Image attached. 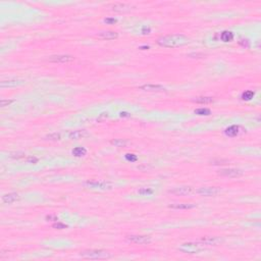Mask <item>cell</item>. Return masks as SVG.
Wrapping results in <instances>:
<instances>
[{"label": "cell", "instance_id": "8992f818", "mask_svg": "<svg viewBox=\"0 0 261 261\" xmlns=\"http://www.w3.org/2000/svg\"><path fill=\"white\" fill-rule=\"evenodd\" d=\"M220 192V189L217 187H202V188L198 189L196 191L197 194L201 195V196H206V197H211L215 196Z\"/></svg>", "mask_w": 261, "mask_h": 261}, {"label": "cell", "instance_id": "83f0119b", "mask_svg": "<svg viewBox=\"0 0 261 261\" xmlns=\"http://www.w3.org/2000/svg\"><path fill=\"white\" fill-rule=\"evenodd\" d=\"M124 157H126V159L128 161H130V162H136V161L138 160V157H137V155H135V154L128 153V154H126Z\"/></svg>", "mask_w": 261, "mask_h": 261}, {"label": "cell", "instance_id": "836d02e7", "mask_svg": "<svg viewBox=\"0 0 261 261\" xmlns=\"http://www.w3.org/2000/svg\"><path fill=\"white\" fill-rule=\"evenodd\" d=\"M13 102V100H5V99H2L0 104H1V107H5V106L10 105Z\"/></svg>", "mask_w": 261, "mask_h": 261}, {"label": "cell", "instance_id": "7a4b0ae2", "mask_svg": "<svg viewBox=\"0 0 261 261\" xmlns=\"http://www.w3.org/2000/svg\"><path fill=\"white\" fill-rule=\"evenodd\" d=\"M80 256L85 259L97 260V259H108L111 257V254L109 252L105 251V250L91 249V250H85V251L81 252Z\"/></svg>", "mask_w": 261, "mask_h": 261}, {"label": "cell", "instance_id": "4dcf8cb0", "mask_svg": "<svg viewBox=\"0 0 261 261\" xmlns=\"http://www.w3.org/2000/svg\"><path fill=\"white\" fill-rule=\"evenodd\" d=\"M104 23H106L107 25H114L117 23V20L114 17H107L104 20Z\"/></svg>", "mask_w": 261, "mask_h": 261}, {"label": "cell", "instance_id": "74e56055", "mask_svg": "<svg viewBox=\"0 0 261 261\" xmlns=\"http://www.w3.org/2000/svg\"><path fill=\"white\" fill-rule=\"evenodd\" d=\"M189 56H200V57H203L204 54H202V53H191Z\"/></svg>", "mask_w": 261, "mask_h": 261}, {"label": "cell", "instance_id": "9c48e42d", "mask_svg": "<svg viewBox=\"0 0 261 261\" xmlns=\"http://www.w3.org/2000/svg\"><path fill=\"white\" fill-rule=\"evenodd\" d=\"M199 242L206 246H217L223 243V239L220 237H203L200 239Z\"/></svg>", "mask_w": 261, "mask_h": 261}, {"label": "cell", "instance_id": "6da1fadb", "mask_svg": "<svg viewBox=\"0 0 261 261\" xmlns=\"http://www.w3.org/2000/svg\"><path fill=\"white\" fill-rule=\"evenodd\" d=\"M189 43V38L183 34H171L158 38L157 44L164 48H176Z\"/></svg>", "mask_w": 261, "mask_h": 261}, {"label": "cell", "instance_id": "7c38bea8", "mask_svg": "<svg viewBox=\"0 0 261 261\" xmlns=\"http://www.w3.org/2000/svg\"><path fill=\"white\" fill-rule=\"evenodd\" d=\"M243 131L244 130L240 126L233 124V126H231V127L226 128V130H225V134H226V136H227V137L234 138V137H237V136L240 135Z\"/></svg>", "mask_w": 261, "mask_h": 261}, {"label": "cell", "instance_id": "d4e9b609", "mask_svg": "<svg viewBox=\"0 0 261 261\" xmlns=\"http://www.w3.org/2000/svg\"><path fill=\"white\" fill-rule=\"evenodd\" d=\"M154 191L151 188H142L138 191V193L142 196H149V195H152Z\"/></svg>", "mask_w": 261, "mask_h": 261}, {"label": "cell", "instance_id": "5bb4252c", "mask_svg": "<svg viewBox=\"0 0 261 261\" xmlns=\"http://www.w3.org/2000/svg\"><path fill=\"white\" fill-rule=\"evenodd\" d=\"M89 136V133L86 130H77V131H72L68 134V138L71 140H80L83 138H86Z\"/></svg>", "mask_w": 261, "mask_h": 261}, {"label": "cell", "instance_id": "4316f807", "mask_svg": "<svg viewBox=\"0 0 261 261\" xmlns=\"http://www.w3.org/2000/svg\"><path fill=\"white\" fill-rule=\"evenodd\" d=\"M52 227L55 230H64V229H67L68 226L62 222H59V221H55V223H53Z\"/></svg>", "mask_w": 261, "mask_h": 261}, {"label": "cell", "instance_id": "cb8c5ba5", "mask_svg": "<svg viewBox=\"0 0 261 261\" xmlns=\"http://www.w3.org/2000/svg\"><path fill=\"white\" fill-rule=\"evenodd\" d=\"M127 141L126 140H123V139H114L111 141V144L114 145L115 147H124L127 145Z\"/></svg>", "mask_w": 261, "mask_h": 261}, {"label": "cell", "instance_id": "2e32d148", "mask_svg": "<svg viewBox=\"0 0 261 261\" xmlns=\"http://www.w3.org/2000/svg\"><path fill=\"white\" fill-rule=\"evenodd\" d=\"M18 200H20V196H18L17 193H9L2 196V202L5 204H12Z\"/></svg>", "mask_w": 261, "mask_h": 261}, {"label": "cell", "instance_id": "3957f363", "mask_svg": "<svg viewBox=\"0 0 261 261\" xmlns=\"http://www.w3.org/2000/svg\"><path fill=\"white\" fill-rule=\"evenodd\" d=\"M179 251L185 254H197L202 251H204L205 245L200 242H188V243H183L179 246Z\"/></svg>", "mask_w": 261, "mask_h": 261}, {"label": "cell", "instance_id": "8d00e7d4", "mask_svg": "<svg viewBox=\"0 0 261 261\" xmlns=\"http://www.w3.org/2000/svg\"><path fill=\"white\" fill-rule=\"evenodd\" d=\"M131 114L128 112H120V117H130Z\"/></svg>", "mask_w": 261, "mask_h": 261}, {"label": "cell", "instance_id": "e0dca14e", "mask_svg": "<svg viewBox=\"0 0 261 261\" xmlns=\"http://www.w3.org/2000/svg\"><path fill=\"white\" fill-rule=\"evenodd\" d=\"M168 207L171 209H178V210H188V209H193L196 207V204H194V203H175V204H170Z\"/></svg>", "mask_w": 261, "mask_h": 261}, {"label": "cell", "instance_id": "e575fe53", "mask_svg": "<svg viewBox=\"0 0 261 261\" xmlns=\"http://www.w3.org/2000/svg\"><path fill=\"white\" fill-rule=\"evenodd\" d=\"M38 158L37 157H35V156H29L28 158H27V162L28 163H37L38 162Z\"/></svg>", "mask_w": 261, "mask_h": 261}, {"label": "cell", "instance_id": "30bf717a", "mask_svg": "<svg viewBox=\"0 0 261 261\" xmlns=\"http://www.w3.org/2000/svg\"><path fill=\"white\" fill-rule=\"evenodd\" d=\"M194 192V190L192 187L189 186H184V187H178V188H175L172 190L168 191L170 194H174L176 195V196H186V195H190Z\"/></svg>", "mask_w": 261, "mask_h": 261}, {"label": "cell", "instance_id": "4fadbf2b", "mask_svg": "<svg viewBox=\"0 0 261 261\" xmlns=\"http://www.w3.org/2000/svg\"><path fill=\"white\" fill-rule=\"evenodd\" d=\"M96 36L102 40H114L117 39L119 34L114 31H102V32H99Z\"/></svg>", "mask_w": 261, "mask_h": 261}, {"label": "cell", "instance_id": "f1b7e54d", "mask_svg": "<svg viewBox=\"0 0 261 261\" xmlns=\"http://www.w3.org/2000/svg\"><path fill=\"white\" fill-rule=\"evenodd\" d=\"M229 162V160L226 159H214L211 161V164H214V165H223V164H226Z\"/></svg>", "mask_w": 261, "mask_h": 261}, {"label": "cell", "instance_id": "ffe728a7", "mask_svg": "<svg viewBox=\"0 0 261 261\" xmlns=\"http://www.w3.org/2000/svg\"><path fill=\"white\" fill-rule=\"evenodd\" d=\"M72 155H75L76 157H82V156H85L87 154V150L86 148H84V147H77L72 151Z\"/></svg>", "mask_w": 261, "mask_h": 261}, {"label": "cell", "instance_id": "1f68e13d", "mask_svg": "<svg viewBox=\"0 0 261 261\" xmlns=\"http://www.w3.org/2000/svg\"><path fill=\"white\" fill-rule=\"evenodd\" d=\"M240 45L241 46H243V47H245V48H249V46H250V42L248 41L247 39H241L240 40Z\"/></svg>", "mask_w": 261, "mask_h": 261}, {"label": "cell", "instance_id": "52a82bcc", "mask_svg": "<svg viewBox=\"0 0 261 261\" xmlns=\"http://www.w3.org/2000/svg\"><path fill=\"white\" fill-rule=\"evenodd\" d=\"M219 175L221 176H226V178H240V176L243 175V171L241 170H238V168H226V170H221L218 172Z\"/></svg>", "mask_w": 261, "mask_h": 261}, {"label": "cell", "instance_id": "603a6c76", "mask_svg": "<svg viewBox=\"0 0 261 261\" xmlns=\"http://www.w3.org/2000/svg\"><path fill=\"white\" fill-rule=\"evenodd\" d=\"M194 101L196 102V103H200V104H208V103H211L213 102V99L211 97H197L194 99Z\"/></svg>", "mask_w": 261, "mask_h": 261}, {"label": "cell", "instance_id": "ba28073f", "mask_svg": "<svg viewBox=\"0 0 261 261\" xmlns=\"http://www.w3.org/2000/svg\"><path fill=\"white\" fill-rule=\"evenodd\" d=\"M75 59V57L68 54H59V55H52L49 57V61L53 63H68Z\"/></svg>", "mask_w": 261, "mask_h": 261}, {"label": "cell", "instance_id": "484cf974", "mask_svg": "<svg viewBox=\"0 0 261 261\" xmlns=\"http://www.w3.org/2000/svg\"><path fill=\"white\" fill-rule=\"evenodd\" d=\"M60 138L61 136L59 133H53L46 136V140H49V141H58V140H60Z\"/></svg>", "mask_w": 261, "mask_h": 261}, {"label": "cell", "instance_id": "ac0fdd59", "mask_svg": "<svg viewBox=\"0 0 261 261\" xmlns=\"http://www.w3.org/2000/svg\"><path fill=\"white\" fill-rule=\"evenodd\" d=\"M112 10L113 12H130L132 9V6L126 4V3H115L114 5H112Z\"/></svg>", "mask_w": 261, "mask_h": 261}, {"label": "cell", "instance_id": "f546056e", "mask_svg": "<svg viewBox=\"0 0 261 261\" xmlns=\"http://www.w3.org/2000/svg\"><path fill=\"white\" fill-rule=\"evenodd\" d=\"M25 155H26V154L23 153V152H16V153H12V154H10V157L14 158V159H20V158L25 157Z\"/></svg>", "mask_w": 261, "mask_h": 261}, {"label": "cell", "instance_id": "d590c367", "mask_svg": "<svg viewBox=\"0 0 261 261\" xmlns=\"http://www.w3.org/2000/svg\"><path fill=\"white\" fill-rule=\"evenodd\" d=\"M151 33V29H150L149 27H144L142 29V34L143 35H148Z\"/></svg>", "mask_w": 261, "mask_h": 261}, {"label": "cell", "instance_id": "8fae6325", "mask_svg": "<svg viewBox=\"0 0 261 261\" xmlns=\"http://www.w3.org/2000/svg\"><path fill=\"white\" fill-rule=\"evenodd\" d=\"M24 84L23 80L20 79H8V80H3L0 82V87L2 88H13L16 86H21Z\"/></svg>", "mask_w": 261, "mask_h": 261}, {"label": "cell", "instance_id": "7402d4cb", "mask_svg": "<svg viewBox=\"0 0 261 261\" xmlns=\"http://www.w3.org/2000/svg\"><path fill=\"white\" fill-rule=\"evenodd\" d=\"M254 95H255L254 91L247 90V91L243 92V94H242L241 98H242V100H244V101H249V100H251L253 97H254Z\"/></svg>", "mask_w": 261, "mask_h": 261}, {"label": "cell", "instance_id": "9a60e30c", "mask_svg": "<svg viewBox=\"0 0 261 261\" xmlns=\"http://www.w3.org/2000/svg\"><path fill=\"white\" fill-rule=\"evenodd\" d=\"M140 89L144 90V91H148V92H163L166 91V89L161 86V85H154V84H146V85H143L140 87Z\"/></svg>", "mask_w": 261, "mask_h": 261}, {"label": "cell", "instance_id": "d6986e66", "mask_svg": "<svg viewBox=\"0 0 261 261\" xmlns=\"http://www.w3.org/2000/svg\"><path fill=\"white\" fill-rule=\"evenodd\" d=\"M234 33L230 32V31H223L221 34H220V40L222 42H231L234 39Z\"/></svg>", "mask_w": 261, "mask_h": 261}, {"label": "cell", "instance_id": "f35d334b", "mask_svg": "<svg viewBox=\"0 0 261 261\" xmlns=\"http://www.w3.org/2000/svg\"><path fill=\"white\" fill-rule=\"evenodd\" d=\"M140 49H142V50H146L147 49V50H148L149 46H141V47H140Z\"/></svg>", "mask_w": 261, "mask_h": 261}, {"label": "cell", "instance_id": "44dd1931", "mask_svg": "<svg viewBox=\"0 0 261 261\" xmlns=\"http://www.w3.org/2000/svg\"><path fill=\"white\" fill-rule=\"evenodd\" d=\"M195 114L197 115H201V116H208L211 114V110L209 108H205V107H201V108H198V109H195L194 110Z\"/></svg>", "mask_w": 261, "mask_h": 261}, {"label": "cell", "instance_id": "277c9868", "mask_svg": "<svg viewBox=\"0 0 261 261\" xmlns=\"http://www.w3.org/2000/svg\"><path fill=\"white\" fill-rule=\"evenodd\" d=\"M86 187L91 189H98V190H110L112 188V184L110 182L104 181H87L84 184Z\"/></svg>", "mask_w": 261, "mask_h": 261}, {"label": "cell", "instance_id": "5b68a950", "mask_svg": "<svg viewBox=\"0 0 261 261\" xmlns=\"http://www.w3.org/2000/svg\"><path fill=\"white\" fill-rule=\"evenodd\" d=\"M127 240L133 244L137 245H148L151 243V238L149 236H139V235H132V236H128Z\"/></svg>", "mask_w": 261, "mask_h": 261}, {"label": "cell", "instance_id": "d6a6232c", "mask_svg": "<svg viewBox=\"0 0 261 261\" xmlns=\"http://www.w3.org/2000/svg\"><path fill=\"white\" fill-rule=\"evenodd\" d=\"M46 220L47 221H57L58 217L54 214H49V215H46Z\"/></svg>", "mask_w": 261, "mask_h": 261}]
</instances>
